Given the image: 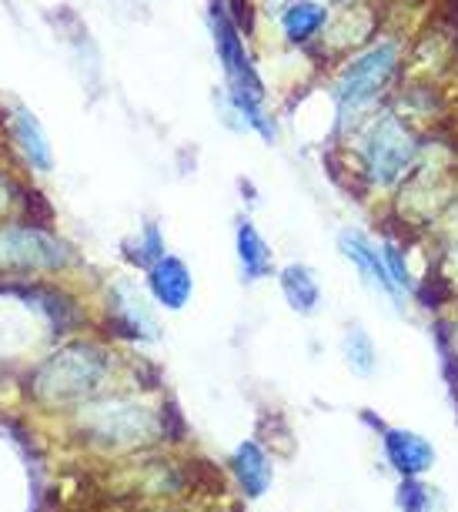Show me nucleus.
<instances>
[{
	"label": "nucleus",
	"instance_id": "1",
	"mask_svg": "<svg viewBox=\"0 0 458 512\" xmlns=\"http://www.w3.org/2000/svg\"><path fill=\"white\" fill-rule=\"evenodd\" d=\"M418 158H422V141L412 124L398 118L395 111L375 114L358 134V168H362L365 185L375 191L402 185L415 171Z\"/></svg>",
	"mask_w": 458,
	"mask_h": 512
},
{
	"label": "nucleus",
	"instance_id": "2",
	"mask_svg": "<svg viewBox=\"0 0 458 512\" xmlns=\"http://www.w3.org/2000/svg\"><path fill=\"white\" fill-rule=\"evenodd\" d=\"M398 67H402V44L392 41V37H382L372 47H365L341 71L335 88H331V98H335V111H338V128H355L365 118L368 108L395 81Z\"/></svg>",
	"mask_w": 458,
	"mask_h": 512
},
{
	"label": "nucleus",
	"instance_id": "3",
	"mask_svg": "<svg viewBox=\"0 0 458 512\" xmlns=\"http://www.w3.org/2000/svg\"><path fill=\"white\" fill-rule=\"evenodd\" d=\"M71 262V248L44 228L0 231V268H61Z\"/></svg>",
	"mask_w": 458,
	"mask_h": 512
},
{
	"label": "nucleus",
	"instance_id": "4",
	"mask_svg": "<svg viewBox=\"0 0 458 512\" xmlns=\"http://www.w3.org/2000/svg\"><path fill=\"white\" fill-rule=\"evenodd\" d=\"M338 248L345 251L348 258L358 265V272H362L365 278H372L375 285H382L385 292L398 295V282L392 278V272H388V262H385V251H378V245H372L362 231H341L338 238Z\"/></svg>",
	"mask_w": 458,
	"mask_h": 512
},
{
	"label": "nucleus",
	"instance_id": "5",
	"mask_svg": "<svg viewBox=\"0 0 458 512\" xmlns=\"http://www.w3.org/2000/svg\"><path fill=\"white\" fill-rule=\"evenodd\" d=\"M328 24V7L318 0H291V7L281 14V31L291 44H308Z\"/></svg>",
	"mask_w": 458,
	"mask_h": 512
},
{
	"label": "nucleus",
	"instance_id": "6",
	"mask_svg": "<svg viewBox=\"0 0 458 512\" xmlns=\"http://www.w3.org/2000/svg\"><path fill=\"white\" fill-rule=\"evenodd\" d=\"M151 288L164 305L178 308L184 305V298L191 295V275H188V268H184V262L161 255L158 262L151 265Z\"/></svg>",
	"mask_w": 458,
	"mask_h": 512
},
{
	"label": "nucleus",
	"instance_id": "7",
	"mask_svg": "<svg viewBox=\"0 0 458 512\" xmlns=\"http://www.w3.org/2000/svg\"><path fill=\"white\" fill-rule=\"evenodd\" d=\"M14 138H17V144H21V148H24L27 158H31L34 168L47 171V168H51V164H54L51 141L44 138L41 121H37L31 111H17V114H14Z\"/></svg>",
	"mask_w": 458,
	"mask_h": 512
},
{
	"label": "nucleus",
	"instance_id": "8",
	"mask_svg": "<svg viewBox=\"0 0 458 512\" xmlns=\"http://www.w3.org/2000/svg\"><path fill=\"white\" fill-rule=\"evenodd\" d=\"M238 258L248 278H261L271 272V248L265 245V238L258 235V228L251 221L238 225Z\"/></svg>",
	"mask_w": 458,
	"mask_h": 512
},
{
	"label": "nucleus",
	"instance_id": "9",
	"mask_svg": "<svg viewBox=\"0 0 458 512\" xmlns=\"http://www.w3.org/2000/svg\"><path fill=\"white\" fill-rule=\"evenodd\" d=\"M388 456L402 472H422L432 466V449L422 439H415L412 432H392L388 436Z\"/></svg>",
	"mask_w": 458,
	"mask_h": 512
},
{
	"label": "nucleus",
	"instance_id": "10",
	"mask_svg": "<svg viewBox=\"0 0 458 512\" xmlns=\"http://www.w3.org/2000/svg\"><path fill=\"white\" fill-rule=\"evenodd\" d=\"M281 288H285L291 308H298V312H311V308L318 305L321 288L305 265H288L285 272H281Z\"/></svg>",
	"mask_w": 458,
	"mask_h": 512
},
{
	"label": "nucleus",
	"instance_id": "11",
	"mask_svg": "<svg viewBox=\"0 0 458 512\" xmlns=\"http://www.w3.org/2000/svg\"><path fill=\"white\" fill-rule=\"evenodd\" d=\"M24 208H27V218H31V225H34V228H47V225H51L54 211H51V205H47V198H44L37 188H27V191H24Z\"/></svg>",
	"mask_w": 458,
	"mask_h": 512
},
{
	"label": "nucleus",
	"instance_id": "12",
	"mask_svg": "<svg viewBox=\"0 0 458 512\" xmlns=\"http://www.w3.org/2000/svg\"><path fill=\"white\" fill-rule=\"evenodd\" d=\"M355 342H358V352H348V359L358 365V372H372L375 365V355H372V342H368L365 332H352Z\"/></svg>",
	"mask_w": 458,
	"mask_h": 512
}]
</instances>
